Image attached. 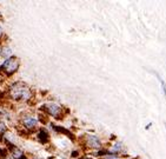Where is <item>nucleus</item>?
I'll return each mask as SVG.
<instances>
[{"mask_svg": "<svg viewBox=\"0 0 166 159\" xmlns=\"http://www.w3.org/2000/svg\"><path fill=\"white\" fill-rule=\"evenodd\" d=\"M38 139L41 144H46L48 140V133L46 132L45 130H40L38 132Z\"/></svg>", "mask_w": 166, "mask_h": 159, "instance_id": "nucleus-7", "label": "nucleus"}, {"mask_svg": "<svg viewBox=\"0 0 166 159\" xmlns=\"http://www.w3.org/2000/svg\"><path fill=\"white\" fill-rule=\"evenodd\" d=\"M7 131V127L4 123H0V134H5V132Z\"/></svg>", "mask_w": 166, "mask_h": 159, "instance_id": "nucleus-9", "label": "nucleus"}, {"mask_svg": "<svg viewBox=\"0 0 166 159\" xmlns=\"http://www.w3.org/2000/svg\"><path fill=\"white\" fill-rule=\"evenodd\" d=\"M156 73V72H154ZM156 76H157V78H158V80L160 81V85H161V91H163V94H164V97L166 98V84L165 81L161 79V77L159 76L158 73H156Z\"/></svg>", "mask_w": 166, "mask_h": 159, "instance_id": "nucleus-8", "label": "nucleus"}, {"mask_svg": "<svg viewBox=\"0 0 166 159\" xmlns=\"http://www.w3.org/2000/svg\"><path fill=\"white\" fill-rule=\"evenodd\" d=\"M0 54H1L2 58H5L7 60L12 55V48L8 47V46H2V47H0Z\"/></svg>", "mask_w": 166, "mask_h": 159, "instance_id": "nucleus-6", "label": "nucleus"}, {"mask_svg": "<svg viewBox=\"0 0 166 159\" xmlns=\"http://www.w3.org/2000/svg\"><path fill=\"white\" fill-rule=\"evenodd\" d=\"M1 34H2V27H1V25H0V37H1Z\"/></svg>", "mask_w": 166, "mask_h": 159, "instance_id": "nucleus-10", "label": "nucleus"}, {"mask_svg": "<svg viewBox=\"0 0 166 159\" xmlns=\"http://www.w3.org/2000/svg\"><path fill=\"white\" fill-rule=\"evenodd\" d=\"M23 125L26 127V129L32 130L38 125V120H37L36 118L31 117V115H27V117H25V118L23 119Z\"/></svg>", "mask_w": 166, "mask_h": 159, "instance_id": "nucleus-4", "label": "nucleus"}, {"mask_svg": "<svg viewBox=\"0 0 166 159\" xmlns=\"http://www.w3.org/2000/svg\"><path fill=\"white\" fill-rule=\"evenodd\" d=\"M0 18H1V13H0Z\"/></svg>", "mask_w": 166, "mask_h": 159, "instance_id": "nucleus-11", "label": "nucleus"}, {"mask_svg": "<svg viewBox=\"0 0 166 159\" xmlns=\"http://www.w3.org/2000/svg\"><path fill=\"white\" fill-rule=\"evenodd\" d=\"M87 144L93 149L100 147V140L96 136H87Z\"/></svg>", "mask_w": 166, "mask_h": 159, "instance_id": "nucleus-5", "label": "nucleus"}, {"mask_svg": "<svg viewBox=\"0 0 166 159\" xmlns=\"http://www.w3.org/2000/svg\"><path fill=\"white\" fill-rule=\"evenodd\" d=\"M43 108H45L47 113H50L52 117H55V118H58V115L60 114V106L58 104H54V103H48V104L44 105Z\"/></svg>", "mask_w": 166, "mask_h": 159, "instance_id": "nucleus-3", "label": "nucleus"}, {"mask_svg": "<svg viewBox=\"0 0 166 159\" xmlns=\"http://www.w3.org/2000/svg\"><path fill=\"white\" fill-rule=\"evenodd\" d=\"M19 65H20L19 59L15 58V57H11L9 59H7L2 64V66L0 67V70H2L6 73V76H11L19 68Z\"/></svg>", "mask_w": 166, "mask_h": 159, "instance_id": "nucleus-2", "label": "nucleus"}, {"mask_svg": "<svg viewBox=\"0 0 166 159\" xmlns=\"http://www.w3.org/2000/svg\"><path fill=\"white\" fill-rule=\"evenodd\" d=\"M30 87L24 83H15L11 86L9 96L15 100H27L31 98Z\"/></svg>", "mask_w": 166, "mask_h": 159, "instance_id": "nucleus-1", "label": "nucleus"}]
</instances>
